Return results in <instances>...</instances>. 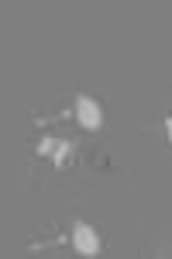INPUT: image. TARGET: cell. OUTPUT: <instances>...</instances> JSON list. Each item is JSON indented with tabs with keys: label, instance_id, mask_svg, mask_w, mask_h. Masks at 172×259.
<instances>
[{
	"label": "cell",
	"instance_id": "obj_3",
	"mask_svg": "<svg viewBox=\"0 0 172 259\" xmlns=\"http://www.w3.org/2000/svg\"><path fill=\"white\" fill-rule=\"evenodd\" d=\"M169 135H172V118H169Z\"/></svg>",
	"mask_w": 172,
	"mask_h": 259
},
{
	"label": "cell",
	"instance_id": "obj_2",
	"mask_svg": "<svg viewBox=\"0 0 172 259\" xmlns=\"http://www.w3.org/2000/svg\"><path fill=\"white\" fill-rule=\"evenodd\" d=\"M76 249H79V252H96V249H100L96 235L86 228V225H76Z\"/></svg>",
	"mask_w": 172,
	"mask_h": 259
},
{
	"label": "cell",
	"instance_id": "obj_1",
	"mask_svg": "<svg viewBox=\"0 0 172 259\" xmlns=\"http://www.w3.org/2000/svg\"><path fill=\"white\" fill-rule=\"evenodd\" d=\"M76 114H79V124H83V128H90V132H96V128H100V107H96L90 97H79Z\"/></svg>",
	"mask_w": 172,
	"mask_h": 259
}]
</instances>
